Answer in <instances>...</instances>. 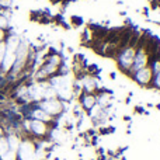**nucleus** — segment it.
Masks as SVG:
<instances>
[{
  "instance_id": "f257e3e1",
  "label": "nucleus",
  "mask_w": 160,
  "mask_h": 160,
  "mask_svg": "<svg viewBox=\"0 0 160 160\" xmlns=\"http://www.w3.org/2000/svg\"><path fill=\"white\" fill-rule=\"evenodd\" d=\"M141 38V32H132L129 41L118 51V53L115 55V61L118 65V69L125 75L131 73V68L133 65V59H135L136 48H138V42Z\"/></svg>"
},
{
  "instance_id": "f03ea898",
  "label": "nucleus",
  "mask_w": 160,
  "mask_h": 160,
  "mask_svg": "<svg viewBox=\"0 0 160 160\" xmlns=\"http://www.w3.org/2000/svg\"><path fill=\"white\" fill-rule=\"evenodd\" d=\"M75 76H70L69 73L62 72L59 75L53 76L49 80L52 87L55 88L56 97L62 101H70L73 97L76 96V84H75Z\"/></svg>"
},
{
  "instance_id": "7ed1b4c3",
  "label": "nucleus",
  "mask_w": 160,
  "mask_h": 160,
  "mask_svg": "<svg viewBox=\"0 0 160 160\" xmlns=\"http://www.w3.org/2000/svg\"><path fill=\"white\" fill-rule=\"evenodd\" d=\"M39 108L45 111L47 114H49L52 118H56L59 117L65 110V102L62 100H59L58 97L55 98H48V100H42V101L37 102Z\"/></svg>"
},
{
  "instance_id": "20e7f679",
  "label": "nucleus",
  "mask_w": 160,
  "mask_h": 160,
  "mask_svg": "<svg viewBox=\"0 0 160 160\" xmlns=\"http://www.w3.org/2000/svg\"><path fill=\"white\" fill-rule=\"evenodd\" d=\"M129 78L132 79L138 86H141V87H143V88H149L150 86H152L153 72L149 66H146V68H142V69L132 72Z\"/></svg>"
},
{
  "instance_id": "39448f33",
  "label": "nucleus",
  "mask_w": 160,
  "mask_h": 160,
  "mask_svg": "<svg viewBox=\"0 0 160 160\" xmlns=\"http://www.w3.org/2000/svg\"><path fill=\"white\" fill-rule=\"evenodd\" d=\"M25 127H27V131L30 133H32L37 138H45L49 132L51 124H47V122L38 121V119H30V121L25 122Z\"/></svg>"
},
{
  "instance_id": "423d86ee",
  "label": "nucleus",
  "mask_w": 160,
  "mask_h": 160,
  "mask_svg": "<svg viewBox=\"0 0 160 160\" xmlns=\"http://www.w3.org/2000/svg\"><path fill=\"white\" fill-rule=\"evenodd\" d=\"M79 104H80V107H82V110H84V111L88 112V111L97 104L96 93H80Z\"/></svg>"
},
{
  "instance_id": "0eeeda50",
  "label": "nucleus",
  "mask_w": 160,
  "mask_h": 160,
  "mask_svg": "<svg viewBox=\"0 0 160 160\" xmlns=\"http://www.w3.org/2000/svg\"><path fill=\"white\" fill-rule=\"evenodd\" d=\"M20 158L21 160H31L35 153V146L31 141H25L22 143H20Z\"/></svg>"
},
{
  "instance_id": "6e6552de",
  "label": "nucleus",
  "mask_w": 160,
  "mask_h": 160,
  "mask_svg": "<svg viewBox=\"0 0 160 160\" xmlns=\"http://www.w3.org/2000/svg\"><path fill=\"white\" fill-rule=\"evenodd\" d=\"M10 150V148H8V142L6 138H0V158H3V156L6 155V153Z\"/></svg>"
},
{
  "instance_id": "1a4fd4ad",
  "label": "nucleus",
  "mask_w": 160,
  "mask_h": 160,
  "mask_svg": "<svg viewBox=\"0 0 160 160\" xmlns=\"http://www.w3.org/2000/svg\"><path fill=\"white\" fill-rule=\"evenodd\" d=\"M152 88H156V90H160V72L155 73L153 75V80H152Z\"/></svg>"
},
{
  "instance_id": "9d476101",
  "label": "nucleus",
  "mask_w": 160,
  "mask_h": 160,
  "mask_svg": "<svg viewBox=\"0 0 160 160\" xmlns=\"http://www.w3.org/2000/svg\"><path fill=\"white\" fill-rule=\"evenodd\" d=\"M2 159L3 160H16L17 159V152H14V150H8Z\"/></svg>"
},
{
  "instance_id": "9b49d317",
  "label": "nucleus",
  "mask_w": 160,
  "mask_h": 160,
  "mask_svg": "<svg viewBox=\"0 0 160 160\" xmlns=\"http://www.w3.org/2000/svg\"><path fill=\"white\" fill-rule=\"evenodd\" d=\"M4 52H6V42H0V66L4 59Z\"/></svg>"
},
{
  "instance_id": "f8f14e48",
  "label": "nucleus",
  "mask_w": 160,
  "mask_h": 160,
  "mask_svg": "<svg viewBox=\"0 0 160 160\" xmlns=\"http://www.w3.org/2000/svg\"><path fill=\"white\" fill-rule=\"evenodd\" d=\"M153 2V4H156V6H160V0H152Z\"/></svg>"
}]
</instances>
